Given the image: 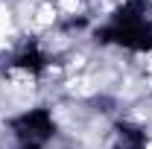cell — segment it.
<instances>
[{
    "mask_svg": "<svg viewBox=\"0 0 152 149\" xmlns=\"http://www.w3.org/2000/svg\"><path fill=\"white\" fill-rule=\"evenodd\" d=\"M9 131H12V137L23 143V146H44L47 140H53L56 137V120H53V114L50 108H29V111H20L15 117H9Z\"/></svg>",
    "mask_w": 152,
    "mask_h": 149,
    "instance_id": "obj_2",
    "label": "cell"
},
{
    "mask_svg": "<svg viewBox=\"0 0 152 149\" xmlns=\"http://www.w3.org/2000/svg\"><path fill=\"white\" fill-rule=\"evenodd\" d=\"M15 149H41V146H23V143H18Z\"/></svg>",
    "mask_w": 152,
    "mask_h": 149,
    "instance_id": "obj_5",
    "label": "cell"
},
{
    "mask_svg": "<svg viewBox=\"0 0 152 149\" xmlns=\"http://www.w3.org/2000/svg\"><path fill=\"white\" fill-rule=\"evenodd\" d=\"M108 149H149L146 129L137 126V123H132V120H117L111 126Z\"/></svg>",
    "mask_w": 152,
    "mask_h": 149,
    "instance_id": "obj_4",
    "label": "cell"
},
{
    "mask_svg": "<svg viewBox=\"0 0 152 149\" xmlns=\"http://www.w3.org/2000/svg\"><path fill=\"white\" fill-rule=\"evenodd\" d=\"M6 67H9V70H20V73H26V76H32V79H38V76L50 67V56L44 53V47L38 44L35 38H26L18 50L9 56Z\"/></svg>",
    "mask_w": 152,
    "mask_h": 149,
    "instance_id": "obj_3",
    "label": "cell"
},
{
    "mask_svg": "<svg viewBox=\"0 0 152 149\" xmlns=\"http://www.w3.org/2000/svg\"><path fill=\"white\" fill-rule=\"evenodd\" d=\"M94 41L129 53H152V0H123L94 29Z\"/></svg>",
    "mask_w": 152,
    "mask_h": 149,
    "instance_id": "obj_1",
    "label": "cell"
}]
</instances>
